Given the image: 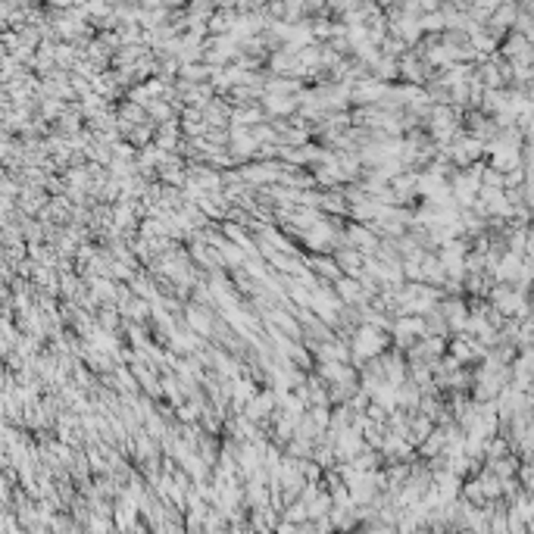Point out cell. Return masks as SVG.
<instances>
[{
  "label": "cell",
  "mask_w": 534,
  "mask_h": 534,
  "mask_svg": "<svg viewBox=\"0 0 534 534\" xmlns=\"http://www.w3.org/2000/svg\"><path fill=\"white\" fill-rule=\"evenodd\" d=\"M388 331L375 329V325H359L356 335H353V356L359 359H378L388 353Z\"/></svg>",
  "instance_id": "1"
},
{
  "label": "cell",
  "mask_w": 534,
  "mask_h": 534,
  "mask_svg": "<svg viewBox=\"0 0 534 534\" xmlns=\"http://www.w3.org/2000/svg\"><path fill=\"white\" fill-rule=\"evenodd\" d=\"M278 403H282V397H278L275 391H259L257 397H253L250 403L244 406V416L250 419V422H263V419L269 416V412L275 410Z\"/></svg>",
  "instance_id": "2"
},
{
  "label": "cell",
  "mask_w": 534,
  "mask_h": 534,
  "mask_svg": "<svg viewBox=\"0 0 534 534\" xmlns=\"http://www.w3.org/2000/svg\"><path fill=\"white\" fill-rule=\"evenodd\" d=\"M335 263L340 266V272L350 278H359L366 272V257L353 247H344V250H335Z\"/></svg>",
  "instance_id": "3"
},
{
  "label": "cell",
  "mask_w": 534,
  "mask_h": 534,
  "mask_svg": "<svg viewBox=\"0 0 534 534\" xmlns=\"http://www.w3.org/2000/svg\"><path fill=\"white\" fill-rule=\"evenodd\" d=\"M178 141H182V122L178 119H172V122L166 125H157V138H153V144L159 147V150H175Z\"/></svg>",
  "instance_id": "4"
},
{
  "label": "cell",
  "mask_w": 534,
  "mask_h": 534,
  "mask_svg": "<svg viewBox=\"0 0 534 534\" xmlns=\"http://www.w3.org/2000/svg\"><path fill=\"white\" fill-rule=\"evenodd\" d=\"M306 269L319 272V275H325L331 284H338L340 278H344V272H340V266L335 263V257H322V253H316V257L306 259Z\"/></svg>",
  "instance_id": "5"
},
{
  "label": "cell",
  "mask_w": 534,
  "mask_h": 534,
  "mask_svg": "<svg viewBox=\"0 0 534 534\" xmlns=\"http://www.w3.org/2000/svg\"><path fill=\"white\" fill-rule=\"evenodd\" d=\"M185 319H188V329L191 331H197V335H212V316H210V310L206 306H200V303H191L188 306V312H185Z\"/></svg>",
  "instance_id": "6"
},
{
  "label": "cell",
  "mask_w": 534,
  "mask_h": 534,
  "mask_svg": "<svg viewBox=\"0 0 534 534\" xmlns=\"http://www.w3.org/2000/svg\"><path fill=\"white\" fill-rule=\"evenodd\" d=\"M297 106H300V97H275V94H266L263 97L266 116H291Z\"/></svg>",
  "instance_id": "7"
},
{
  "label": "cell",
  "mask_w": 534,
  "mask_h": 534,
  "mask_svg": "<svg viewBox=\"0 0 534 534\" xmlns=\"http://www.w3.org/2000/svg\"><path fill=\"white\" fill-rule=\"evenodd\" d=\"M119 122L144 125V122H150V113H147L144 106H138V103H131V100H125V103L119 106Z\"/></svg>",
  "instance_id": "8"
},
{
  "label": "cell",
  "mask_w": 534,
  "mask_h": 534,
  "mask_svg": "<svg viewBox=\"0 0 534 534\" xmlns=\"http://www.w3.org/2000/svg\"><path fill=\"white\" fill-rule=\"evenodd\" d=\"M147 113H150V122H159V125H166V122L175 119V106H172L169 100H157V103H150L147 106Z\"/></svg>",
  "instance_id": "9"
},
{
  "label": "cell",
  "mask_w": 534,
  "mask_h": 534,
  "mask_svg": "<svg viewBox=\"0 0 534 534\" xmlns=\"http://www.w3.org/2000/svg\"><path fill=\"white\" fill-rule=\"evenodd\" d=\"M431 435V419L428 416H419V419H412L410 422V440L416 444V440H422L425 444V438Z\"/></svg>",
  "instance_id": "10"
},
{
  "label": "cell",
  "mask_w": 534,
  "mask_h": 534,
  "mask_svg": "<svg viewBox=\"0 0 534 534\" xmlns=\"http://www.w3.org/2000/svg\"><path fill=\"white\" fill-rule=\"evenodd\" d=\"M400 72H403L406 78H412V82H419V78H422V63H419L416 57H410V53H406V57L400 59Z\"/></svg>",
  "instance_id": "11"
},
{
  "label": "cell",
  "mask_w": 534,
  "mask_h": 534,
  "mask_svg": "<svg viewBox=\"0 0 534 534\" xmlns=\"http://www.w3.org/2000/svg\"><path fill=\"white\" fill-rule=\"evenodd\" d=\"M263 534H269V531H263Z\"/></svg>",
  "instance_id": "12"
}]
</instances>
